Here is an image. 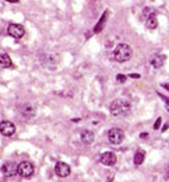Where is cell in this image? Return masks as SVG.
<instances>
[{
    "label": "cell",
    "mask_w": 169,
    "mask_h": 182,
    "mask_svg": "<svg viewBox=\"0 0 169 182\" xmlns=\"http://www.w3.org/2000/svg\"><path fill=\"white\" fill-rule=\"evenodd\" d=\"M131 110V104L123 99H116L110 104V114L112 116H124Z\"/></svg>",
    "instance_id": "1"
},
{
    "label": "cell",
    "mask_w": 169,
    "mask_h": 182,
    "mask_svg": "<svg viewBox=\"0 0 169 182\" xmlns=\"http://www.w3.org/2000/svg\"><path fill=\"white\" fill-rule=\"evenodd\" d=\"M114 57L117 62L123 63V62H127L129 59H131L132 57V49L129 44L126 43H121L116 47L115 51H114Z\"/></svg>",
    "instance_id": "2"
},
{
    "label": "cell",
    "mask_w": 169,
    "mask_h": 182,
    "mask_svg": "<svg viewBox=\"0 0 169 182\" xmlns=\"http://www.w3.org/2000/svg\"><path fill=\"white\" fill-rule=\"evenodd\" d=\"M34 171H35L34 166L30 161H22L19 164V167H17V174L24 179L32 177L34 174Z\"/></svg>",
    "instance_id": "3"
},
{
    "label": "cell",
    "mask_w": 169,
    "mask_h": 182,
    "mask_svg": "<svg viewBox=\"0 0 169 182\" xmlns=\"http://www.w3.org/2000/svg\"><path fill=\"white\" fill-rule=\"evenodd\" d=\"M108 139L111 144L118 145L124 140V132L118 128H112L108 132Z\"/></svg>",
    "instance_id": "4"
},
{
    "label": "cell",
    "mask_w": 169,
    "mask_h": 182,
    "mask_svg": "<svg viewBox=\"0 0 169 182\" xmlns=\"http://www.w3.org/2000/svg\"><path fill=\"white\" fill-rule=\"evenodd\" d=\"M7 33L9 36H12L13 38H22L23 35H24V28L22 24H19V23H11L8 26V29H7Z\"/></svg>",
    "instance_id": "5"
},
{
    "label": "cell",
    "mask_w": 169,
    "mask_h": 182,
    "mask_svg": "<svg viewBox=\"0 0 169 182\" xmlns=\"http://www.w3.org/2000/svg\"><path fill=\"white\" fill-rule=\"evenodd\" d=\"M17 167H19V165H16L14 161H7L3 165L1 173L6 177H12L17 174Z\"/></svg>",
    "instance_id": "6"
},
{
    "label": "cell",
    "mask_w": 169,
    "mask_h": 182,
    "mask_svg": "<svg viewBox=\"0 0 169 182\" xmlns=\"http://www.w3.org/2000/svg\"><path fill=\"white\" fill-rule=\"evenodd\" d=\"M0 133L5 137H11L15 133V125L9 121H1L0 122Z\"/></svg>",
    "instance_id": "7"
},
{
    "label": "cell",
    "mask_w": 169,
    "mask_h": 182,
    "mask_svg": "<svg viewBox=\"0 0 169 182\" xmlns=\"http://www.w3.org/2000/svg\"><path fill=\"white\" fill-rule=\"evenodd\" d=\"M54 173L56 175H58L59 177H67L71 174V167L63 161H59L54 166Z\"/></svg>",
    "instance_id": "8"
},
{
    "label": "cell",
    "mask_w": 169,
    "mask_h": 182,
    "mask_svg": "<svg viewBox=\"0 0 169 182\" xmlns=\"http://www.w3.org/2000/svg\"><path fill=\"white\" fill-rule=\"evenodd\" d=\"M100 161L105 165V166H114L117 161V157L114 152H110V151H108V152H104L101 154V158H100Z\"/></svg>",
    "instance_id": "9"
},
{
    "label": "cell",
    "mask_w": 169,
    "mask_h": 182,
    "mask_svg": "<svg viewBox=\"0 0 169 182\" xmlns=\"http://www.w3.org/2000/svg\"><path fill=\"white\" fill-rule=\"evenodd\" d=\"M164 60H166V56L164 55H162V53H154L150 58V63L153 65V67L159 69V67H161L163 65Z\"/></svg>",
    "instance_id": "10"
},
{
    "label": "cell",
    "mask_w": 169,
    "mask_h": 182,
    "mask_svg": "<svg viewBox=\"0 0 169 182\" xmlns=\"http://www.w3.org/2000/svg\"><path fill=\"white\" fill-rule=\"evenodd\" d=\"M20 111H21V114H22V116H24L25 118H32V117H34L35 116V108L32 106V104H29V103H25V104H23L21 108H20Z\"/></svg>",
    "instance_id": "11"
},
{
    "label": "cell",
    "mask_w": 169,
    "mask_h": 182,
    "mask_svg": "<svg viewBox=\"0 0 169 182\" xmlns=\"http://www.w3.org/2000/svg\"><path fill=\"white\" fill-rule=\"evenodd\" d=\"M13 65L12 59L7 53H0V67L3 69H9Z\"/></svg>",
    "instance_id": "12"
},
{
    "label": "cell",
    "mask_w": 169,
    "mask_h": 182,
    "mask_svg": "<svg viewBox=\"0 0 169 182\" xmlns=\"http://www.w3.org/2000/svg\"><path fill=\"white\" fill-rule=\"evenodd\" d=\"M81 140H82V143H84V144H92L93 142H94V133L91 131V130H84V131H82L81 132Z\"/></svg>",
    "instance_id": "13"
},
{
    "label": "cell",
    "mask_w": 169,
    "mask_h": 182,
    "mask_svg": "<svg viewBox=\"0 0 169 182\" xmlns=\"http://www.w3.org/2000/svg\"><path fill=\"white\" fill-rule=\"evenodd\" d=\"M108 14H109V12L108 11H105L104 13H103V15L101 16V19H100V21L96 23V26H95V28H94V33H100L101 30L103 29V26H104V22L107 21V16H108Z\"/></svg>",
    "instance_id": "14"
},
{
    "label": "cell",
    "mask_w": 169,
    "mask_h": 182,
    "mask_svg": "<svg viewBox=\"0 0 169 182\" xmlns=\"http://www.w3.org/2000/svg\"><path fill=\"white\" fill-rule=\"evenodd\" d=\"M144 159H145V152L144 151H138V152L134 154V165L139 166V165H142L144 162Z\"/></svg>",
    "instance_id": "15"
},
{
    "label": "cell",
    "mask_w": 169,
    "mask_h": 182,
    "mask_svg": "<svg viewBox=\"0 0 169 182\" xmlns=\"http://www.w3.org/2000/svg\"><path fill=\"white\" fill-rule=\"evenodd\" d=\"M155 15V9L152 8V7H145L143 9V13H142V19L143 20H147L148 18Z\"/></svg>",
    "instance_id": "16"
},
{
    "label": "cell",
    "mask_w": 169,
    "mask_h": 182,
    "mask_svg": "<svg viewBox=\"0 0 169 182\" xmlns=\"http://www.w3.org/2000/svg\"><path fill=\"white\" fill-rule=\"evenodd\" d=\"M146 27L148 29H155L158 27V20L155 18V15H153L146 20Z\"/></svg>",
    "instance_id": "17"
},
{
    "label": "cell",
    "mask_w": 169,
    "mask_h": 182,
    "mask_svg": "<svg viewBox=\"0 0 169 182\" xmlns=\"http://www.w3.org/2000/svg\"><path fill=\"white\" fill-rule=\"evenodd\" d=\"M116 80H117L118 82H121V84H124V82L126 81V75H124V74H117Z\"/></svg>",
    "instance_id": "18"
},
{
    "label": "cell",
    "mask_w": 169,
    "mask_h": 182,
    "mask_svg": "<svg viewBox=\"0 0 169 182\" xmlns=\"http://www.w3.org/2000/svg\"><path fill=\"white\" fill-rule=\"evenodd\" d=\"M161 123H162V118H161V117H159V118L155 121V123H154V129H155V130H158V129L160 128Z\"/></svg>",
    "instance_id": "19"
},
{
    "label": "cell",
    "mask_w": 169,
    "mask_h": 182,
    "mask_svg": "<svg viewBox=\"0 0 169 182\" xmlns=\"http://www.w3.org/2000/svg\"><path fill=\"white\" fill-rule=\"evenodd\" d=\"M129 77H130V78H133V79H139V78H140V74H137V73H130Z\"/></svg>",
    "instance_id": "20"
},
{
    "label": "cell",
    "mask_w": 169,
    "mask_h": 182,
    "mask_svg": "<svg viewBox=\"0 0 169 182\" xmlns=\"http://www.w3.org/2000/svg\"><path fill=\"white\" fill-rule=\"evenodd\" d=\"M162 87H163V88H166V89L168 90V92H169V84H162Z\"/></svg>",
    "instance_id": "21"
},
{
    "label": "cell",
    "mask_w": 169,
    "mask_h": 182,
    "mask_svg": "<svg viewBox=\"0 0 169 182\" xmlns=\"http://www.w3.org/2000/svg\"><path fill=\"white\" fill-rule=\"evenodd\" d=\"M140 137H142V138H145V137H148V133H146V132H143V133H140Z\"/></svg>",
    "instance_id": "22"
},
{
    "label": "cell",
    "mask_w": 169,
    "mask_h": 182,
    "mask_svg": "<svg viewBox=\"0 0 169 182\" xmlns=\"http://www.w3.org/2000/svg\"><path fill=\"white\" fill-rule=\"evenodd\" d=\"M6 1H8V3H15L16 4V3L20 1V0H6Z\"/></svg>",
    "instance_id": "23"
},
{
    "label": "cell",
    "mask_w": 169,
    "mask_h": 182,
    "mask_svg": "<svg viewBox=\"0 0 169 182\" xmlns=\"http://www.w3.org/2000/svg\"><path fill=\"white\" fill-rule=\"evenodd\" d=\"M167 128H168V125H164V127H163V129H162V131H166V130H167Z\"/></svg>",
    "instance_id": "24"
},
{
    "label": "cell",
    "mask_w": 169,
    "mask_h": 182,
    "mask_svg": "<svg viewBox=\"0 0 169 182\" xmlns=\"http://www.w3.org/2000/svg\"><path fill=\"white\" fill-rule=\"evenodd\" d=\"M166 109L169 111V103H167V104H166Z\"/></svg>",
    "instance_id": "25"
}]
</instances>
